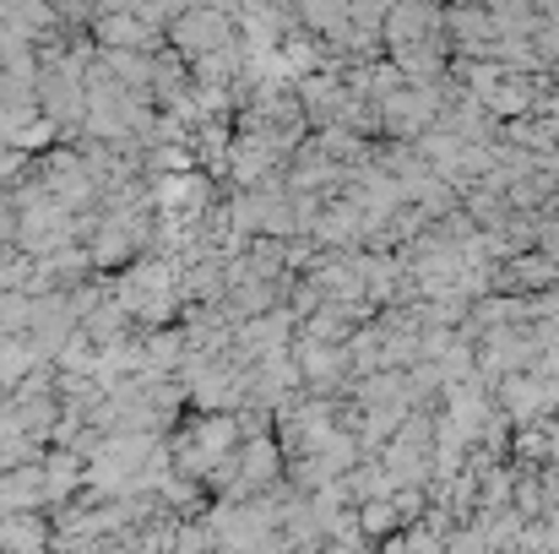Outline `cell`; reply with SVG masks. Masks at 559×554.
I'll list each match as a JSON object with an SVG mask.
<instances>
[{
    "instance_id": "2",
    "label": "cell",
    "mask_w": 559,
    "mask_h": 554,
    "mask_svg": "<svg viewBox=\"0 0 559 554\" xmlns=\"http://www.w3.org/2000/svg\"><path fill=\"white\" fill-rule=\"evenodd\" d=\"M364 528H370V533H386V528H392V506H370V512H364Z\"/></svg>"
},
{
    "instance_id": "1",
    "label": "cell",
    "mask_w": 559,
    "mask_h": 554,
    "mask_svg": "<svg viewBox=\"0 0 559 554\" xmlns=\"http://www.w3.org/2000/svg\"><path fill=\"white\" fill-rule=\"evenodd\" d=\"M179 44L185 49H201V54H223L234 38H228V16L218 11H201V16H185L179 22Z\"/></svg>"
}]
</instances>
